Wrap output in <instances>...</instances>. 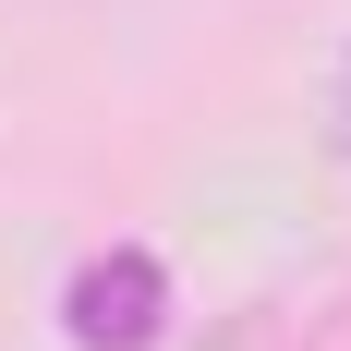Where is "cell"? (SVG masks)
<instances>
[{
  "label": "cell",
  "mask_w": 351,
  "mask_h": 351,
  "mask_svg": "<svg viewBox=\"0 0 351 351\" xmlns=\"http://www.w3.org/2000/svg\"><path fill=\"white\" fill-rule=\"evenodd\" d=\"M158 315H170V267H158L145 243L85 254L73 291H61V327H73L85 351H145V339H158Z\"/></svg>",
  "instance_id": "1"
},
{
  "label": "cell",
  "mask_w": 351,
  "mask_h": 351,
  "mask_svg": "<svg viewBox=\"0 0 351 351\" xmlns=\"http://www.w3.org/2000/svg\"><path fill=\"white\" fill-rule=\"evenodd\" d=\"M327 121H339V158H351V49H339V97H327Z\"/></svg>",
  "instance_id": "2"
}]
</instances>
